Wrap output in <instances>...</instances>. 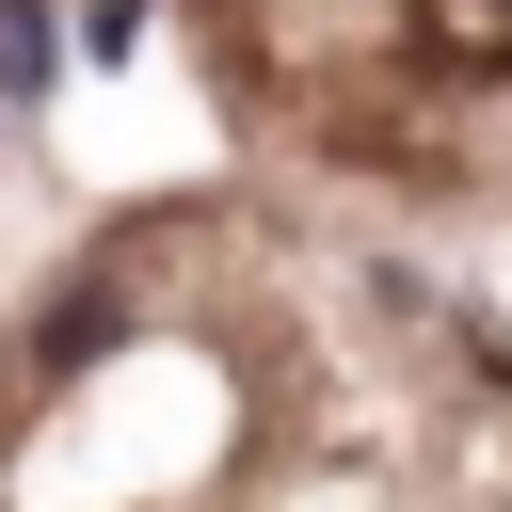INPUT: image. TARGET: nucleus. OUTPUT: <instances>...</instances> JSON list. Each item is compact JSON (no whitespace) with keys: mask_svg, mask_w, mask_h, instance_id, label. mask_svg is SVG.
<instances>
[{"mask_svg":"<svg viewBox=\"0 0 512 512\" xmlns=\"http://www.w3.org/2000/svg\"><path fill=\"white\" fill-rule=\"evenodd\" d=\"M48 64H64L48 0H0V96H48Z\"/></svg>","mask_w":512,"mask_h":512,"instance_id":"1","label":"nucleus"}]
</instances>
